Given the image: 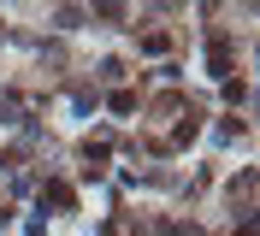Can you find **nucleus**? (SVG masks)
I'll use <instances>...</instances> for the list:
<instances>
[{"mask_svg":"<svg viewBox=\"0 0 260 236\" xmlns=\"http://www.w3.org/2000/svg\"><path fill=\"white\" fill-rule=\"evenodd\" d=\"M237 236H254V224H243V230H237Z\"/></svg>","mask_w":260,"mask_h":236,"instance_id":"2","label":"nucleus"},{"mask_svg":"<svg viewBox=\"0 0 260 236\" xmlns=\"http://www.w3.org/2000/svg\"><path fill=\"white\" fill-rule=\"evenodd\" d=\"M42 201H53V207H71V189H65V183H48V195H42Z\"/></svg>","mask_w":260,"mask_h":236,"instance_id":"1","label":"nucleus"}]
</instances>
